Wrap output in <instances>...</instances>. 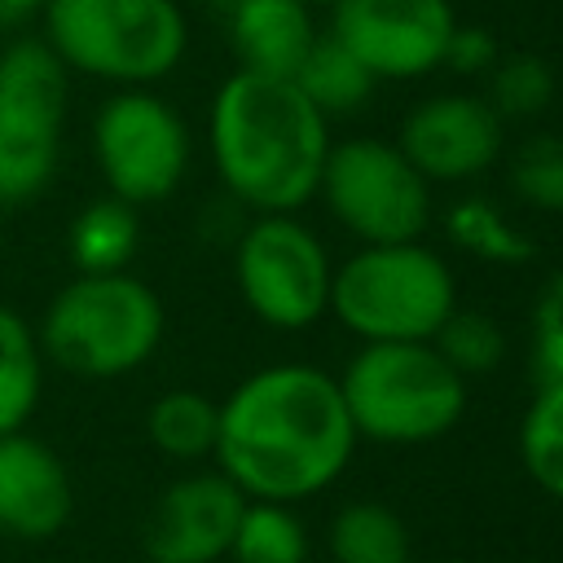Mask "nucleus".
<instances>
[{
  "label": "nucleus",
  "mask_w": 563,
  "mask_h": 563,
  "mask_svg": "<svg viewBox=\"0 0 563 563\" xmlns=\"http://www.w3.org/2000/svg\"><path fill=\"white\" fill-rule=\"evenodd\" d=\"M216 431L220 400H211L198 387H172L154 396V405L145 409V435L172 462H207L216 453Z\"/></svg>",
  "instance_id": "nucleus-19"
},
{
  "label": "nucleus",
  "mask_w": 563,
  "mask_h": 563,
  "mask_svg": "<svg viewBox=\"0 0 563 563\" xmlns=\"http://www.w3.org/2000/svg\"><path fill=\"white\" fill-rule=\"evenodd\" d=\"M330 563H413V537L396 506L356 497L343 501L325 528Z\"/></svg>",
  "instance_id": "nucleus-18"
},
{
  "label": "nucleus",
  "mask_w": 563,
  "mask_h": 563,
  "mask_svg": "<svg viewBox=\"0 0 563 563\" xmlns=\"http://www.w3.org/2000/svg\"><path fill=\"white\" fill-rule=\"evenodd\" d=\"M519 462L528 479L563 501V383H537L519 418Z\"/></svg>",
  "instance_id": "nucleus-23"
},
{
  "label": "nucleus",
  "mask_w": 563,
  "mask_h": 563,
  "mask_svg": "<svg viewBox=\"0 0 563 563\" xmlns=\"http://www.w3.org/2000/svg\"><path fill=\"white\" fill-rule=\"evenodd\" d=\"M194 158L185 114L154 88H114L92 114V163L106 194L141 207L172 198Z\"/></svg>",
  "instance_id": "nucleus-9"
},
{
  "label": "nucleus",
  "mask_w": 563,
  "mask_h": 563,
  "mask_svg": "<svg viewBox=\"0 0 563 563\" xmlns=\"http://www.w3.org/2000/svg\"><path fill=\"white\" fill-rule=\"evenodd\" d=\"M356 444L339 378L308 361H273L220 400L211 462L242 497L299 506L343 479Z\"/></svg>",
  "instance_id": "nucleus-1"
},
{
  "label": "nucleus",
  "mask_w": 563,
  "mask_h": 563,
  "mask_svg": "<svg viewBox=\"0 0 563 563\" xmlns=\"http://www.w3.org/2000/svg\"><path fill=\"white\" fill-rule=\"evenodd\" d=\"M295 88L334 123V119H347V114H361L369 106V97L378 92L374 75L339 44L330 40L325 31L317 35L312 53L303 57V66L295 70Z\"/></svg>",
  "instance_id": "nucleus-21"
},
{
  "label": "nucleus",
  "mask_w": 563,
  "mask_h": 563,
  "mask_svg": "<svg viewBox=\"0 0 563 563\" xmlns=\"http://www.w3.org/2000/svg\"><path fill=\"white\" fill-rule=\"evenodd\" d=\"M435 352L471 383L475 374H488V369H497L501 361H506V330L488 317V312H479V308H453L449 312V321L435 330Z\"/></svg>",
  "instance_id": "nucleus-26"
},
{
  "label": "nucleus",
  "mask_w": 563,
  "mask_h": 563,
  "mask_svg": "<svg viewBox=\"0 0 563 563\" xmlns=\"http://www.w3.org/2000/svg\"><path fill=\"white\" fill-rule=\"evenodd\" d=\"M559 92L554 66L537 53H501L497 66L484 75V97L501 114V123H528L550 110Z\"/></svg>",
  "instance_id": "nucleus-24"
},
{
  "label": "nucleus",
  "mask_w": 563,
  "mask_h": 563,
  "mask_svg": "<svg viewBox=\"0 0 563 563\" xmlns=\"http://www.w3.org/2000/svg\"><path fill=\"white\" fill-rule=\"evenodd\" d=\"M334 378L356 440L387 449L444 440L466 418L471 400L466 378L435 343H356Z\"/></svg>",
  "instance_id": "nucleus-4"
},
{
  "label": "nucleus",
  "mask_w": 563,
  "mask_h": 563,
  "mask_svg": "<svg viewBox=\"0 0 563 563\" xmlns=\"http://www.w3.org/2000/svg\"><path fill=\"white\" fill-rule=\"evenodd\" d=\"M330 277L334 255L299 211L251 216L233 242L238 299L277 334H303L330 317Z\"/></svg>",
  "instance_id": "nucleus-8"
},
{
  "label": "nucleus",
  "mask_w": 563,
  "mask_h": 563,
  "mask_svg": "<svg viewBox=\"0 0 563 563\" xmlns=\"http://www.w3.org/2000/svg\"><path fill=\"white\" fill-rule=\"evenodd\" d=\"M312 537L295 506L286 501H251L238 515L229 563H312Z\"/></svg>",
  "instance_id": "nucleus-22"
},
{
  "label": "nucleus",
  "mask_w": 563,
  "mask_h": 563,
  "mask_svg": "<svg viewBox=\"0 0 563 563\" xmlns=\"http://www.w3.org/2000/svg\"><path fill=\"white\" fill-rule=\"evenodd\" d=\"M0 216H4V202H0Z\"/></svg>",
  "instance_id": "nucleus-32"
},
{
  "label": "nucleus",
  "mask_w": 563,
  "mask_h": 563,
  "mask_svg": "<svg viewBox=\"0 0 563 563\" xmlns=\"http://www.w3.org/2000/svg\"><path fill=\"white\" fill-rule=\"evenodd\" d=\"M506 189L523 211L563 216V136L541 132L515 145L506 163Z\"/></svg>",
  "instance_id": "nucleus-25"
},
{
  "label": "nucleus",
  "mask_w": 563,
  "mask_h": 563,
  "mask_svg": "<svg viewBox=\"0 0 563 563\" xmlns=\"http://www.w3.org/2000/svg\"><path fill=\"white\" fill-rule=\"evenodd\" d=\"M246 497L216 466L176 475L150 506L141 550L150 563H220Z\"/></svg>",
  "instance_id": "nucleus-13"
},
{
  "label": "nucleus",
  "mask_w": 563,
  "mask_h": 563,
  "mask_svg": "<svg viewBox=\"0 0 563 563\" xmlns=\"http://www.w3.org/2000/svg\"><path fill=\"white\" fill-rule=\"evenodd\" d=\"M224 35L238 70L295 79L321 26H317V9L303 0H229Z\"/></svg>",
  "instance_id": "nucleus-15"
},
{
  "label": "nucleus",
  "mask_w": 563,
  "mask_h": 563,
  "mask_svg": "<svg viewBox=\"0 0 563 563\" xmlns=\"http://www.w3.org/2000/svg\"><path fill=\"white\" fill-rule=\"evenodd\" d=\"M317 202L356 246L418 242L435 220V189L396 141L374 132L330 141Z\"/></svg>",
  "instance_id": "nucleus-7"
},
{
  "label": "nucleus",
  "mask_w": 563,
  "mask_h": 563,
  "mask_svg": "<svg viewBox=\"0 0 563 563\" xmlns=\"http://www.w3.org/2000/svg\"><path fill=\"white\" fill-rule=\"evenodd\" d=\"M457 303V273L427 238L352 246L334 260L330 317L356 343H431Z\"/></svg>",
  "instance_id": "nucleus-5"
},
{
  "label": "nucleus",
  "mask_w": 563,
  "mask_h": 563,
  "mask_svg": "<svg viewBox=\"0 0 563 563\" xmlns=\"http://www.w3.org/2000/svg\"><path fill=\"white\" fill-rule=\"evenodd\" d=\"M440 229H444V242L457 251V255H471L479 264H493V268H519L537 255L532 246V233L515 224V216L493 202L488 194H462L444 207L440 216Z\"/></svg>",
  "instance_id": "nucleus-16"
},
{
  "label": "nucleus",
  "mask_w": 563,
  "mask_h": 563,
  "mask_svg": "<svg viewBox=\"0 0 563 563\" xmlns=\"http://www.w3.org/2000/svg\"><path fill=\"white\" fill-rule=\"evenodd\" d=\"M501 48L493 40L488 26H475V22H457L453 35H449V48H444V66L440 70H453L457 79H484L493 66H497Z\"/></svg>",
  "instance_id": "nucleus-28"
},
{
  "label": "nucleus",
  "mask_w": 563,
  "mask_h": 563,
  "mask_svg": "<svg viewBox=\"0 0 563 563\" xmlns=\"http://www.w3.org/2000/svg\"><path fill=\"white\" fill-rule=\"evenodd\" d=\"M431 189L475 185L506 154V123L475 88H440L413 101L391 136Z\"/></svg>",
  "instance_id": "nucleus-12"
},
{
  "label": "nucleus",
  "mask_w": 563,
  "mask_h": 563,
  "mask_svg": "<svg viewBox=\"0 0 563 563\" xmlns=\"http://www.w3.org/2000/svg\"><path fill=\"white\" fill-rule=\"evenodd\" d=\"M167 334V308L136 273H75L44 308L35 339L48 365L110 383L136 374Z\"/></svg>",
  "instance_id": "nucleus-3"
},
{
  "label": "nucleus",
  "mask_w": 563,
  "mask_h": 563,
  "mask_svg": "<svg viewBox=\"0 0 563 563\" xmlns=\"http://www.w3.org/2000/svg\"><path fill=\"white\" fill-rule=\"evenodd\" d=\"M435 563H466V559H435Z\"/></svg>",
  "instance_id": "nucleus-31"
},
{
  "label": "nucleus",
  "mask_w": 563,
  "mask_h": 563,
  "mask_svg": "<svg viewBox=\"0 0 563 563\" xmlns=\"http://www.w3.org/2000/svg\"><path fill=\"white\" fill-rule=\"evenodd\" d=\"M321 26L339 40L374 84H418L444 66L453 26L462 22L453 0H334Z\"/></svg>",
  "instance_id": "nucleus-11"
},
{
  "label": "nucleus",
  "mask_w": 563,
  "mask_h": 563,
  "mask_svg": "<svg viewBox=\"0 0 563 563\" xmlns=\"http://www.w3.org/2000/svg\"><path fill=\"white\" fill-rule=\"evenodd\" d=\"M141 246V211L114 194L84 202L66 229L75 273H123Z\"/></svg>",
  "instance_id": "nucleus-17"
},
{
  "label": "nucleus",
  "mask_w": 563,
  "mask_h": 563,
  "mask_svg": "<svg viewBox=\"0 0 563 563\" xmlns=\"http://www.w3.org/2000/svg\"><path fill=\"white\" fill-rule=\"evenodd\" d=\"M48 0H0V18H31V13H44Z\"/></svg>",
  "instance_id": "nucleus-29"
},
{
  "label": "nucleus",
  "mask_w": 563,
  "mask_h": 563,
  "mask_svg": "<svg viewBox=\"0 0 563 563\" xmlns=\"http://www.w3.org/2000/svg\"><path fill=\"white\" fill-rule=\"evenodd\" d=\"M528 361L537 383H563V268H554L528 312Z\"/></svg>",
  "instance_id": "nucleus-27"
},
{
  "label": "nucleus",
  "mask_w": 563,
  "mask_h": 563,
  "mask_svg": "<svg viewBox=\"0 0 563 563\" xmlns=\"http://www.w3.org/2000/svg\"><path fill=\"white\" fill-rule=\"evenodd\" d=\"M303 4H312V9H330L334 0H303Z\"/></svg>",
  "instance_id": "nucleus-30"
},
{
  "label": "nucleus",
  "mask_w": 563,
  "mask_h": 563,
  "mask_svg": "<svg viewBox=\"0 0 563 563\" xmlns=\"http://www.w3.org/2000/svg\"><path fill=\"white\" fill-rule=\"evenodd\" d=\"M66 66L40 35L0 48V202H31L48 189L66 128Z\"/></svg>",
  "instance_id": "nucleus-10"
},
{
  "label": "nucleus",
  "mask_w": 563,
  "mask_h": 563,
  "mask_svg": "<svg viewBox=\"0 0 563 563\" xmlns=\"http://www.w3.org/2000/svg\"><path fill=\"white\" fill-rule=\"evenodd\" d=\"M75 488L66 462L31 431L0 435V537L48 541L70 523Z\"/></svg>",
  "instance_id": "nucleus-14"
},
{
  "label": "nucleus",
  "mask_w": 563,
  "mask_h": 563,
  "mask_svg": "<svg viewBox=\"0 0 563 563\" xmlns=\"http://www.w3.org/2000/svg\"><path fill=\"white\" fill-rule=\"evenodd\" d=\"M40 18L53 57L110 88H154L189 53L180 0H48Z\"/></svg>",
  "instance_id": "nucleus-6"
},
{
  "label": "nucleus",
  "mask_w": 563,
  "mask_h": 563,
  "mask_svg": "<svg viewBox=\"0 0 563 563\" xmlns=\"http://www.w3.org/2000/svg\"><path fill=\"white\" fill-rule=\"evenodd\" d=\"M334 123L295 79L229 70L207 101V154L220 189L251 216L303 211L317 202Z\"/></svg>",
  "instance_id": "nucleus-2"
},
{
  "label": "nucleus",
  "mask_w": 563,
  "mask_h": 563,
  "mask_svg": "<svg viewBox=\"0 0 563 563\" xmlns=\"http://www.w3.org/2000/svg\"><path fill=\"white\" fill-rule=\"evenodd\" d=\"M44 365L35 325L18 308L0 303V435L26 431L44 391Z\"/></svg>",
  "instance_id": "nucleus-20"
}]
</instances>
